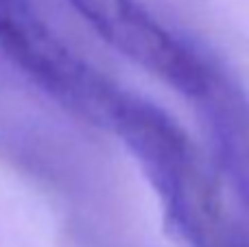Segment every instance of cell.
Returning a JSON list of instances; mask_svg holds the SVG:
<instances>
[{"label":"cell","instance_id":"6da1fadb","mask_svg":"<svg viewBox=\"0 0 249 247\" xmlns=\"http://www.w3.org/2000/svg\"><path fill=\"white\" fill-rule=\"evenodd\" d=\"M68 2L105 42L124 33L140 13L138 0H68Z\"/></svg>","mask_w":249,"mask_h":247},{"label":"cell","instance_id":"7a4b0ae2","mask_svg":"<svg viewBox=\"0 0 249 247\" xmlns=\"http://www.w3.org/2000/svg\"><path fill=\"white\" fill-rule=\"evenodd\" d=\"M225 243H228L225 247H249V228L241 226V223H234Z\"/></svg>","mask_w":249,"mask_h":247}]
</instances>
